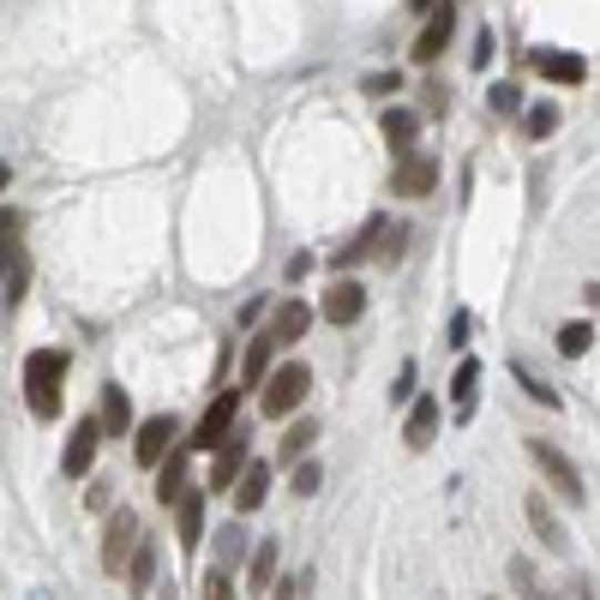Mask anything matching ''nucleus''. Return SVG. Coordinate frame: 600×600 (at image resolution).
Returning a JSON list of instances; mask_svg holds the SVG:
<instances>
[{
  "mask_svg": "<svg viewBox=\"0 0 600 600\" xmlns=\"http://www.w3.org/2000/svg\"><path fill=\"white\" fill-rule=\"evenodd\" d=\"M61 385H67V348H37V355L24 360V397H31L37 420L61 415Z\"/></svg>",
  "mask_w": 600,
  "mask_h": 600,
  "instance_id": "1",
  "label": "nucleus"
},
{
  "mask_svg": "<svg viewBox=\"0 0 600 600\" xmlns=\"http://www.w3.org/2000/svg\"><path fill=\"white\" fill-rule=\"evenodd\" d=\"M313 390V373H306V360H288V367L265 373V385H258V408H265L271 420H288L301 408V397Z\"/></svg>",
  "mask_w": 600,
  "mask_h": 600,
  "instance_id": "2",
  "label": "nucleus"
},
{
  "mask_svg": "<svg viewBox=\"0 0 600 600\" xmlns=\"http://www.w3.org/2000/svg\"><path fill=\"white\" fill-rule=\"evenodd\" d=\"M529 457H535V468L547 475V487L559 492L565 505H582V499H589V492H582V475H577V462H570L559 445H540V438H535V445H529Z\"/></svg>",
  "mask_w": 600,
  "mask_h": 600,
  "instance_id": "3",
  "label": "nucleus"
},
{
  "mask_svg": "<svg viewBox=\"0 0 600 600\" xmlns=\"http://www.w3.org/2000/svg\"><path fill=\"white\" fill-rule=\"evenodd\" d=\"M211 450H216V462H211V492H228V487H234V475L246 468V433H241V427H228Z\"/></svg>",
  "mask_w": 600,
  "mask_h": 600,
  "instance_id": "4",
  "label": "nucleus"
},
{
  "mask_svg": "<svg viewBox=\"0 0 600 600\" xmlns=\"http://www.w3.org/2000/svg\"><path fill=\"white\" fill-rule=\"evenodd\" d=\"M385 223H390V216H367V223L355 228V241H343V253H330V271H355V265H367V258H378Z\"/></svg>",
  "mask_w": 600,
  "mask_h": 600,
  "instance_id": "5",
  "label": "nucleus"
},
{
  "mask_svg": "<svg viewBox=\"0 0 600 600\" xmlns=\"http://www.w3.org/2000/svg\"><path fill=\"white\" fill-rule=\"evenodd\" d=\"M96 445H102V420H79V427H72V438H67L61 475H72V480H84V475H91V462H96Z\"/></svg>",
  "mask_w": 600,
  "mask_h": 600,
  "instance_id": "6",
  "label": "nucleus"
},
{
  "mask_svg": "<svg viewBox=\"0 0 600 600\" xmlns=\"http://www.w3.org/2000/svg\"><path fill=\"white\" fill-rule=\"evenodd\" d=\"M318 313H325L330 325H355V318L367 313V288H360V283H348V276L336 271V283L325 288V306H318Z\"/></svg>",
  "mask_w": 600,
  "mask_h": 600,
  "instance_id": "7",
  "label": "nucleus"
},
{
  "mask_svg": "<svg viewBox=\"0 0 600 600\" xmlns=\"http://www.w3.org/2000/svg\"><path fill=\"white\" fill-rule=\"evenodd\" d=\"M450 37H457V12H450V7H433V12H427V31L415 37V61L433 67L438 54L450 49Z\"/></svg>",
  "mask_w": 600,
  "mask_h": 600,
  "instance_id": "8",
  "label": "nucleus"
},
{
  "mask_svg": "<svg viewBox=\"0 0 600 600\" xmlns=\"http://www.w3.org/2000/svg\"><path fill=\"white\" fill-rule=\"evenodd\" d=\"M529 67L540 72V79H552V84H582V79H589V61L570 54V49H535Z\"/></svg>",
  "mask_w": 600,
  "mask_h": 600,
  "instance_id": "9",
  "label": "nucleus"
},
{
  "mask_svg": "<svg viewBox=\"0 0 600 600\" xmlns=\"http://www.w3.org/2000/svg\"><path fill=\"white\" fill-rule=\"evenodd\" d=\"M174 433H181V420H174V415L144 420V427L133 433V438H139V445H133V462H139V468H156V457H163V450L174 445Z\"/></svg>",
  "mask_w": 600,
  "mask_h": 600,
  "instance_id": "10",
  "label": "nucleus"
},
{
  "mask_svg": "<svg viewBox=\"0 0 600 600\" xmlns=\"http://www.w3.org/2000/svg\"><path fill=\"white\" fill-rule=\"evenodd\" d=\"M390 186H397V199H427L438 186V163L433 156H403L397 174H390Z\"/></svg>",
  "mask_w": 600,
  "mask_h": 600,
  "instance_id": "11",
  "label": "nucleus"
},
{
  "mask_svg": "<svg viewBox=\"0 0 600 600\" xmlns=\"http://www.w3.org/2000/svg\"><path fill=\"white\" fill-rule=\"evenodd\" d=\"M234 415H241V397H234V390H223V397H211V408H204V420L193 427V445H199V450H211L216 438H223V433L234 427Z\"/></svg>",
  "mask_w": 600,
  "mask_h": 600,
  "instance_id": "12",
  "label": "nucleus"
},
{
  "mask_svg": "<svg viewBox=\"0 0 600 600\" xmlns=\"http://www.w3.org/2000/svg\"><path fill=\"white\" fill-rule=\"evenodd\" d=\"M265 499H271V462H246L241 475H234V510H241V517H253Z\"/></svg>",
  "mask_w": 600,
  "mask_h": 600,
  "instance_id": "13",
  "label": "nucleus"
},
{
  "mask_svg": "<svg viewBox=\"0 0 600 600\" xmlns=\"http://www.w3.org/2000/svg\"><path fill=\"white\" fill-rule=\"evenodd\" d=\"M186 492V445H169L156 457V505H174Z\"/></svg>",
  "mask_w": 600,
  "mask_h": 600,
  "instance_id": "14",
  "label": "nucleus"
},
{
  "mask_svg": "<svg viewBox=\"0 0 600 600\" xmlns=\"http://www.w3.org/2000/svg\"><path fill=\"white\" fill-rule=\"evenodd\" d=\"M133 540H139V517H133V510H114V517H109V540H102V565L121 570L126 552H133Z\"/></svg>",
  "mask_w": 600,
  "mask_h": 600,
  "instance_id": "15",
  "label": "nucleus"
},
{
  "mask_svg": "<svg viewBox=\"0 0 600 600\" xmlns=\"http://www.w3.org/2000/svg\"><path fill=\"white\" fill-rule=\"evenodd\" d=\"M204 499H211V492H181V499H174V529H181L186 552H199V540H204Z\"/></svg>",
  "mask_w": 600,
  "mask_h": 600,
  "instance_id": "16",
  "label": "nucleus"
},
{
  "mask_svg": "<svg viewBox=\"0 0 600 600\" xmlns=\"http://www.w3.org/2000/svg\"><path fill=\"white\" fill-rule=\"evenodd\" d=\"M433 433H438V397H408V450H427L433 445Z\"/></svg>",
  "mask_w": 600,
  "mask_h": 600,
  "instance_id": "17",
  "label": "nucleus"
},
{
  "mask_svg": "<svg viewBox=\"0 0 600 600\" xmlns=\"http://www.w3.org/2000/svg\"><path fill=\"white\" fill-rule=\"evenodd\" d=\"M306 330H313V306H306V301H283V313H276V325H271V343L276 348H295Z\"/></svg>",
  "mask_w": 600,
  "mask_h": 600,
  "instance_id": "18",
  "label": "nucleus"
},
{
  "mask_svg": "<svg viewBox=\"0 0 600 600\" xmlns=\"http://www.w3.org/2000/svg\"><path fill=\"white\" fill-rule=\"evenodd\" d=\"M529 522H535V535L547 540V552H570V535H565V522L552 517V505L540 499V492H529Z\"/></svg>",
  "mask_w": 600,
  "mask_h": 600,
  "instance_id": "19",
  "label": "nucleus"
},
{
  "mask_svg": "<svg viewBox=\"0 0 600 600\" xmlns=\"http://www.w3.org/2000/svg\"><path fill=\"white\" fill-rule=\"evenodd\" d=\"M102 433H109V438H121V433H133V403H126V390L121 385H109V390H102Z\"/></svg>",
  "mask_w": 600,
  "mask_h": 600,
  "instance_id": "20",
  "label": "nucleus"
},
{
  "mask_svg": "<svg viewBox=\"0 0 600 600\" xmlns=\"http://www.w3.org/2000/svg\"><path fill=\"white\" fill-rule=\"evenodd\" d=\"M126 570H133V594H151V582H156V540H133Z\"/></svg>",
  "mask_w": 600,
  "mask_h": 600,
  "instance_id": "21",
  "label": "nucleus"
},
{
  "mask_svg": "<svg viewBox=\"0 0 600 600\" xmlns=\"http://www.w3.org/2000/svg\"><path fill=\"white\" fill-rule=\"evenodd\" d=\"M271 355H276V343H271V336H253V348H246V355H241V385H265V373H271Z\"/></svg>",
  "mask_w": 600,
  "mask_h": 600,
  "instance_id": "22",
  "label": "nucleus"
},
{
  "mask_svg": "<svg viewBox=\"0 0 600 600\" xmlns=\"http://www.w3.org/2000/svg\"><path fill=\"white\" fill-rule=\"evenodd\" d=\"M385 139H390V151H408V144H415V133H420V114L415 109H385Z\"/></svg>",
  "mask_w": 600,
  "mask_h": 600,
  "instance_id": "23",
  "label": "nucleus"
},
{
  "mask_svg": "<svg viewBox=\"0 0 600 600\" xmlns=\"http://www.w3.org/2000/svg\"><path fill=\"white\" fill-rule=\"evenodd\" d=\"M475 390H480V360H462L457 378H450V397H457V415H475Z\"/></svg>",
  "mask_w": 600,
  "mask_h": 600,
  "instance_id": "24",
  "label": "nucleus"
},
{
  "mask_svg": "<svg viewBox=\"0 0 600 600\" xmlns=\"http://www.w3.org/2000/svg\"><path fill=\"white\" fill-rule=\"evenodd\" d=\"M271 577H276V540H258L253 565H246V589L265 594V589H271Z\"/></svg>",
  "mask_w": 600,
  "mask_h": 600,
  "instance_id": "25",
  "label": "nucleus"
},
{
  "mask_svg": "<svg viewBox=\"0 0 600 600\" xmlns=\"http://www.w3.org/2000/svg\"><path fill=\"white\" fill-rule=\"evenodd\" d=\"M589 348H594V318H577V325H565V330H559V355L582 360Z\"/></svg>",
  "mask_w": 600,
  "mask_h": 600,
  "instance_id": "26",
  "label": "nucleus"
},
{
  "mask_svg": "<svg viewBox=\"0 0 600 600\" xmlns=\"http://www.w3.org/2000/svg\"><path fill=\"white\" fill-rule=\"evenodd\" d=\"M318 438V420H295V427L283 433V445H276V457L283 462H295V457H306V445Z\"/></svg>",
  "mask_w": 600,
  "mask_h": 600,
  "instance_id": "27",
  "label": "nucleus"
},
{
  "mask_svg": "<svg viewBox=\"0 0 600 600\" xmlns=\"http://www.w3.org/2000/svg\"><path fill=\"white\" fill-rule=\"evenodd\" d=\"M510 373H517V385H522V390H529V397H535L540 408H559V403H565V397H559V390H552V385H547V378H540L535 367H522V360H517V367H510Z\"/></svg>",
  "mask_w": 600,
  "mask_h": 600,
  "instance_id": "28",
  "label": "nucleus"
},
{
  "mask_svg": "<svg viewBox=\"0 0 600 600\" xmlns=\"http://www.w3.org/2000/svg\"><path fill=\"white\" fill-rule=\"evenodd\" d=\"M318 487H325V468H318L313 457H295V480H288V492H295V499H313Z\"/></svg>",
  "mask_w": 600,
  "mask_h": 600,
  "instance_id": "29",
  "label": "nucleus"
},
{
  "mask_svg": "<svg viewBox=\"0 0 600 600\" xmlns=\"http://www.w3.org/2000/svg\"><path fill=\"white\" fill-rule=\"evenodd\" d=\"M522 126H529V139H552L559 133V109H552V102H535V109L522 114Z\"/></svg>",
  "mask_w": 600,
  "mask_h": 600,
  "instance_id": "30",
  "label": "nucleus"
},
{
  "mask_svg": "<svg viewBox=\"0 0 600 600\" xmlns=\"http://www.w3.org/2000/svg\"><path fill=\"white\" fill-rule=\"evenodd\" d=\"M0 283H7V306H19V301H24V288H31V265H24V258H12Z\"/></svg>",
  "mask_w": 600,
  "mask_h": 600,
  "instance_id": "31",
  "label": "nucleus"
},
{
  "mask_svg": "<svg viewBox=\"0 0 600 600\" xmlns=\"http://www.w3.org/2000/svg\"><path fill=\"white\" fill-rule=\"evenodd\" d=\"M487 109H492V114H510V109H522V91H517V84H510V79H505V84H492Z\"/></svg>",
  "mask_w": 600,
  "mask_h": 600,
  "instance_id": "32",
  "label": "nucleus"
},
{
  "mask_svg": "<svg viewBox=\"0 0 600 600\" xmlns=\"http://www.w3.org/2000/svg\"><path fill=\"white\" fill-rule=\"evenodd\" d=\"M415 397V360H403L397 367V385H390V403H408Z\"/></svg>",
  "mask_w": 600,
  "mask_h": 600,
  "instance_id": "33",
  "label": "nucleus"
},
{
  "mask_svg": "<svg viewBox=\"0 0 600 600\" xmlns=\"http://www.w3.org/2000/svg\"><path fill=\"white\" fill-rule=\"evenodd\" d=\"M19 234H24V216H19V211H0V241L19 246Z\"/></svg>",
  "mask_w": 600,
  "mask_h": 600,
  "instance_id": "34",
  "label": "nucleus"
},
{
  "mask_svg": "<svg viewBox=\"0 0 600 600\" xmlns=\"http://www.w3.org/2000/svg\"><path fill=\"white\" fill-rule=\"evenodd\" d=\"M397 72H373V79H367V96H397Z\"/></svg>",
  "mask_w": 600,
  "mask_h": 600,
  "instance_id": "35",
  "label": "nucleus"
},
{
  "mask_svg": "<svg viewBox=\"0 0 600 600\" xmlns=\"http://www.w3.org/2000/svg\"><path fill=\"white\" fill-rule=\"evenodd\" d=\"M216 552H223V565L241 559V529H223V535H216Z\"/></svg>",
  "mask_w": 600,
  "mask_h": 600,
  "instance_id": "36",
  "label": "nucleus"
},
{
  "mask_svg": "<svg viewBox=\"0 0 600 600\" xmlns=\"http://www.w3.org/2000/svg\"><path fill=\"white\" fill-rule=\"evenodd\" d=\"M492 49H499V42H492V31H480V37H475V67H492Z\"/></svg>",
  "mask_w": 600,
  "mask_h": 600,
  "instance_id": "37",
  "label": "nucleus"
},
{
  "mask_svg": "<svg viewBox=\"0 0 600 600\" xmlns=\"http://www.w3.org/2000/svg\"><path fill=\"white\" fill-rule=\"evenodd\" d=\"M109 480H91V492H84V505H91V510H109Z\"/></svg>",
  "mask_w": 600,
  "mask_h": 600,
  "instance_id": "38",
  "label": "nucleus"
},
{
  "mask_svg": "<svg viewBox=\"0 0 600 600\" xmlns=\"http://www.w3.org/2000/svg\"><path fill=\"white\" fill-rule=\"evenodd\" d=\"M204 594H211V600H228L234 589H228V577H223V570H211V577H204Z\"/></svg>",
  "mask_w": 600,
  "mask_h": 600,
  "instance_id": "39",
  "label": "nucleus"
},
{
  "mask_svg": "<svg viewBox=\"0 0 600 600\" xmlns=\"http://www.w3.org/2000/svg\"><path fill=\"white\" fill-rule=\"evenodd\" d=\"M306 271H313V253H295V258H288V283H306Z\"/></svg>",
  "mask_w": 600,
  "mask_h": 600,
  "instance_id": "40",
  "label": "nucleus"
},
{
  "mask_svg": "<svg viewBox=\"0 0 600 600\" xmlns=\"http://www.w3.org/2000/svg\"><path fill=\"white\" fill-rule=\"evenodd\" d=\"M7 265H12V246H7V241H0V276H7Z\"/></svg>",
  "mask_w": 600,
  "mask_h": 600,
  "instance_id": "41",
  "label": "nucleus"
},
{
  "mask_svg": "<svg viewBox=\"0 0 600 600\" xmlns=\"http://www.w3.org/2000/svg\"><path fill=\"white\" fill-rule=\"evenodd\" d=\"M438 7V0H408V12H433Z\"/></svg>",
  "mask_w": 600,
  "mask_h": 600,
  "instance_id": "42",
  "label": "nucleus"
},
{
  "mask_svg": "<svg viewBox=\"0 0 600 600\" xmlns=\"http://www.w3.org/2000/svg\"><path fill=\"white\" fill-rule=\"evenodd\" d=\"M7 181H12V169H7V163H0V193H7Z\"/></svg>",
  "mask_w": 600,
  "mask_h": 600,
  "instance_id": "43",
  "label": "nucleus"
}]
</instances>
